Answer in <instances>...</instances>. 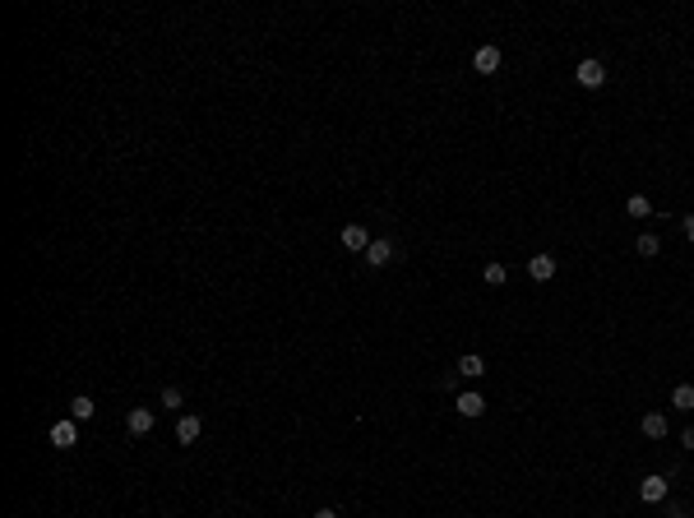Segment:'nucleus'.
<instances>
[{
  "label": "nucleus",
  "instance_id": "obj_13",
  "mask_svg": "<svg viewBox=\"0 0 694 518\" xmlns=\"http://www.w3.org/2000/svg\"><path fill=\"white\" fill-rule=\"evenodd\" d=\"M97 412V403H93V398H88V394H79V398H74V403H70V417H74V422H88V417H93Z\"/></svg>",
  "mask_w": 694,
  "mask_h": 518
},
{
  "label": "nucleus",
  "instance_id": "obj_12",
  "mask_svg": "<svg viewBox=\"0 0 694 518\" xmlns=\"http://www.w3.org/2000/svg\"><path fill=\"white\" fill-rule=\"evenodd\" d=\"M667 431H671V426H667V417H662V412H648V417H643V435H648V439H662Z\"/></svg>",
  "mask_w": 694,
  "mask_h": 518
},
{
  "label": "nucleus",
  "instance_id": "obj_22",
  "mask_svg": "<svg viewBox=\"0 0 694 518\" xmlns=\"http://www.w3.org/2000/svg\"><path fill=\"white\" fill-rule=\"evenodd\" d=\"M315 518H338V514L334 509H315Z\"/></svg>",
  "mask_w": 694,
  "mask_h": 518
},
{
  "label": "nucleus",
  "instance_id": "obj_1",
  "mask_svg": "<svg viewBox=\"0 0 694 518\" xmlns=\"http://www.w3.org/2000/svg\"><path fill=\"white\" fill-rule=\"evenodd\" d=\"M51 444H56V449H74V444H79V422H74V417L56 422V426H51Z\"/></svg>",
  "mask_w": 694,
  "mask_h": 518
},
{
  "label": "nucleus",
  "instance_id": "obj_10",
  "mask_svg": "<svg viewBox=\"0 0 694 518\" xmlns=\"http://www.w3.org/2000/svg\"><path fill=\"white\" fill-rule=\"evenodd\" d=\"M527 273H532L537 282H551L555 278V259L551 255H532V259H527Z\"/></svg>",
  "mask_w": 694,
  "mask_h": 518
},
{
  "label": "nucleus",
  "instance_id": "obj_5",
  "mask_svg": "<svg viewBox=\"0 0 694 518\" xmlns=\"http://www.w3.org/2000/svg\"><path fill=\"white\" fill-rule=\"evenodd\" d=\"M125 431H130V435H149L153 431V412H149V407H130V412H125Z\"/></svg>",
  "mask_w": 694,
  "mask_h": 518
},
{
  "label": "nucleus",
  "instance_id": "obj_16",
  "mask_svg": "<svg viewBox=\"0 0 694 518\" xmlns=\"http://www.w3.org/2000/svg\"><path fill=\"white\" fill-rule=\"evenodd\" d=\"M634 250H639L643 259H653V255H658V250H662V241L653 236V231H643V236H639V246H634Z\"/></svg>",
  "mask_w": 694,
  "mask_h": 518
},
{
  "label": "nucleus",
  "instance_id": "obj_17",
  "mask_svg": "<svg viewBox=\"0 0 694 518\" xmlns=\"http://www.w3.org/2000/svg\"><path fill=\"white\" fill-rule=\"evenodd\" d=\"M486 282H491V287H500L505 278H510V269H505V264H486V273H482Z\"/></svg>",
  "mask_w": 694,
  "mask_h": 518
},
{
  "label": "nucleus",
  "instance_id": "obj_14",
  "mask_svg": "<svg viewBox=\"0 0 694 518\" xmlns=\"http://www.w3.org/2000/svg\"><path fill=\"white\" fill-rule=\"evenodd\" d=\"M671 407H680V412H694V384H676V394H671Z\"/></svg>",
  "mask_w": 694,
  "mask_h": 518
},
{
  "label": "nucleus",
  "instance_id": "obj_4",
  "mask_svg": "<svg viewBox=\"0 0 694 518\" xmlns=\"http://www.w3.org/2000/svg\"><path fill=\"white\" fill-rule=\"evenodd\" d=\"M639 500H643V504L667 500V477H643V482H639Z\"/></svg>",
  "mask_w": 694,
  "mask_h": 518
},
{
  "label": "nucleus",
  "instance_id": "obj_8",
  "mask_svg": "<svg viewBox=\"0 0 694 518\" xmlns=\"http://www.w3.org/2000/svg\"><path fill=\"white\" fill-rule=\"evenodd\" d=\"M199 431H204L199 417H176V439H181V444H194V439H199Z\"/></svg>",
  "mask_w": 694,
  "mask_h": 518
},
{
  "label": "nucleus",
  "instance_id": "obj_11",
  "mask_svg": "<svg viewBox=\"0 0 694 518\" xmlns=\"http://www.w3.org/2000/svg\"><path fill=\"white\" fill-rule=\"evenodd\" d=\"M454 407H458V417H482L486 412V398L482 394H458Z\"/></svg>",
  "mask_w": 694,
  "mask_h": 518
},
{
  "label": "nucleus",
  "instance_id": "obj_19",
  "mask_svg": "<svg viewBox=\"0 0 694 518\" xmlns=\"http://www.w3.org/2000/svg\"><path fill=\"white\" fill-rule=\"evenodd\" d=\"M680 231H685V241H694V213H690V218H680Z\"/></svg>",
  "mask_w": 694,
  "mask_h": 518
},
{
  "label": "nucleus",
  "instance_id": "obj_18",
  "mask_svg": "<svg viewBox=\"0 0 694 518\" xmlns=\"http://www.w3.org/2000/svg\"><path fill=\"white\" fill-rule=\"evenodd\" d=\"M181 403H185V398H181V389H162V407H172V412H176Z\"/></svg>",
  "mask_w": 694,
  "mask_h": 518
},
{
  "label": "nucleus",
  "instance_id": "obj_6",
  "mask_svg": "<svg viewBox=\"0 0 694 518\" xmlns=\"http://www.w3.org/2000/svg\"><path fill=\"white\" fill-rule=\"evenodd\" d=\"M343 246H347V250H370L366 222H347V227H343Z\"/></svg>",
  "mask_w": 694,
  "mask_h": 518
},
{
  "label": "nucleus",
  "instance_id": "obj_3",
  "mask_svg": "<svg viewBox=\"0 0 694 518\" xmlns=\"http://www.w3.org/2000/svg\"><path fill=\"white\" fill-rule=\"evenodd\" d=\"M472 65H477V74H495V70H500V46H491V42L477 46V51H472Z\"/></svg>",
  "mask_w": 694,
  "mask_h": 518
},
{
  "label": "nucleus",
  "instance_id": "obj_20",
  "mask_svg": "<svg viewBox=\"0 0 694 518\" xmlns=\"http://www.w3.org/2000/svg\"><path fill=\"white\" fill-rule=\"evenodd\" d=\"M667 518H690V509H680V504H671V509H667Z\"/></svg>",
  "mask_w": 694,
  "mask_h": 518
},
{
  "label": "nucleus",
  "instance_id": "obj_21",
  "mask_svg": "<svg viewBox=\"0 0 694 518\" xmlns=\"http://www.w3.org/2000/svg\"><path fill=\"white\" fill-rule=\"evenodd\" d=\"M680 444H685V449H694V431H685V435H680Z\"/></svg>",
  "mask_w": 694,
  "mask_h": 518
},
{
  "label": "nucleus",
  "instance_id": "obj_9",
  "mask_svg": "<svg viewBox=\"0 0 694 518\" xmlns=\"http://www.w3.org/2000/svg\"><path fill=\"white\" fill-rule=\"evenodd\" d=\"M454 370H458L463 379H482V375H486V361L477 357V352H467V357H458V366H454Z\"/></svg>",
  "mask_w": 694,
  "mask_h": 518
},
{
  "label": "nucleus",
  "instance_id": "obj_15",
  "mask_svg": "<svg viewBox=\"0 0 694 518\" xmlns=\"http://www.w3.org/2000/svg\"><path fill=\"white\" fill-rule=\"evenodd\" d=\"M625 213H630V218H648V213H653V204L643 199V194H630V204H625Z\"/></svg>",
  "mask_w": 694,
  "mask_h": 518
},
{
  "label": "nucleus",
  "instance_id": "obj_7",
  "mask_svg": "<svg viewBox=\"0 0 694 518\" xmlns=\"http://www.w3.org/2000/svg\"><path fill=\"white\" fill-rule=\"evenodd\" d=\"M389 259H394V241H370V250H366V264H370V269H385Z\"/></svg>",
  "mask_w": 694,
  "mask_h": 518
},
{
  "label": "nucleus",
  "instance_id": "obj_2",
  "mask_svg": "<svg viewBox=\"0 0 694 518\" xmlns=\"http://www.w3.org/2000/svg\"><path fill=\"white\" fill-rule=\"evenodd\" d=\"M574 79H579L583 88H602V84H607V70H602V61H579Z\"/></svg>",
  "mask_w": 694,
  "mask_h": 518
}]
</instances>
